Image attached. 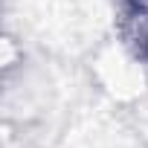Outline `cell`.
Masks as SVG:
<instances>
[{"mask_svg":"<svg viewBox=\"0 0 148 148\" xmlns=\"http://www.w3.org/2000/svg\"><path fill=\"white\" fill-rule=\"evenodd\" d=\"M145 3H148V0H145Z\"/></svg>","mask_w":148,"mask_h":148,"instance_id":"obj_1","label":"cell"}]
</instances>
